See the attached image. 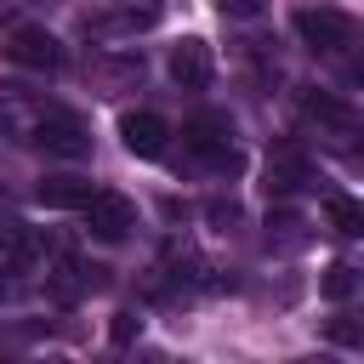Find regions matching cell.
<instances>
[{
  "label": "cell",
  "instance_id": "1",
  "mask_svg": "<svg viewBox=\"0 0 364 364\" xmlns=\"http://www.w3.org/2000/svg\"><path fill=\"white\" fill-rule=\"evenodd\" d=\"M6 57H11L17 68H34V74H57V68H63V46H57V34L40 28V23H17V28L6 34Z\"/></svg>",
  "mask_w": 364,
  "mask_h": 364
},
{
  "label": "cell",
  "instance_id": "2",
  "mask_svg": "<svg viewBox=\"0 0 364 364\" xmlns=\"http://www.w3.org/2000/svg\"><path fill=\"white\" fill-rule=\"evenodd\" d=\"M296 34L307 51H341L353 40V17L347 11H330V6H301L296 11Z\"/></svg>",
  "mask_w": 364,
  "mask_h": 364
},
{
  "label": "cell",
  "instance_id": "3",
  "mask_svg": "<svg viewBox=\"0 0 364 364\" xmlns=\"http://www.w3.org/2000/svg\"><path fill=\"white\" fill-rule=\"evenodd\" d=\"M131 228H136V205H131L125 193H91V199H85V233H91V239L119 245Z\"/></svg>",
  "mask_w": 364,
  "mask_h": 364
},
{
  "label": "cell",
  "instance_id": "4",
  "mask_svg": "<svg viewBox=\"0 0 364 364\" xmlns=\"http://www.w3.org/2000/svg\"><path fill=\"white\" fill-rule=\"evenodd\" d=\"M28 142L46 148V154H57V159H85V154H91V131H85L74 114H46Z\"/></svg>",
  "mask_w": 364,
  "mask_h": 364
},
{
  "label": "cell",
  "instance_id": "5",
  "mask_svg": "<svg viewBox=\"0 0 364 364\" xmlns=\"http://www.w3.org/2000/svg\"><path fill=\"white\" fill-rule=\"evenodd\" d=\"M307 182H313V159H307L301 148H279V154H267V171H262L267 199H284V193H296V188H307Z\"/></svg>",
  "mask_w": 364,
  "mask_h": 364
},
{
  "label": "cell",
  "instance_id": "6",
  "mask_svg": "<svg viewBox=\"0 0 364 364\" xmlns=\"http://www.w3.org/2000/svg\"><path fill=\"white\" fill-rule=\"evenodd\" d=\"M210 74H216V63H210V46L205 40H176L171 46V80L182 91H205Z\"/></svg>",
  "mask_w": 364,
  "mask_h": 364
},
{
  "label": "cell",
  "instance_id": "7",
  "mask_svg": "<svg viewBox=\"0 0 364 364\" xmlns=\"http://www.w3.org/2000/svg\"><path fill=\"white\" fill-rule=\"evenodd\" d=\"M119 142H125L136 159H159L165 142H171V125H165L159 114L142 108V114H125V119H119Z\"/></svg>",
  "mask_w": 364,
  "mask_h": 364
},
{
  "label": "cell",
  "instance_id": "8",
  "mask_svg": "<svg viewBox=\"0 0 364 364\" xmlns=\"http://www.w3.org/2000/svg\"><path fill=\"white\" fill-rule=\"evenodd\" d=\"M91 74H97L102 97H114V91H125V85H136V80H142V51H114V57H97V63H91Z\"/></svg>",
  "mask_w": 364,
  "mask_h": 364
},
{
  "label": "cell",
  "instance_id": "9",
  "mask_svg": "<svg viewBox=\"0 0 364 364\" xmlns=\"http://www.w3.org/2000/svg\"><path fill=\"white\" fill-rule=\"evenodd\" d=\"M301 114H307V119H318V125H324V131H336V136H358V114H353L347 102L324 97V91H307V97H301Z\"/></svg>",
  "mask_w": 364,
  "mask_h": 364
},
{
  "label": "cell",
  "instance_id": "10",
  "mask_svg": "<svg viewBox=\"0 0 364 364\" xmlns=\"http://www.w3.org/2000/svg\"><path fill=\"white\" fill-rule=\"evenodd\" d=\"M228 136H233V125H228L222 114H199V119H188V131H182V142H188V148H193L205 165H210V159L228 148Z\"/></svg>",
  "mask_w": 364,
  "mask_h": 364
},
{
  "label": "cell",
  "instance_id": "11",
  "mask_svg": "<svg viewBox=\"0 0 364 364\" xmlns=\"http://www.w3.org/2000/svg\"><path fill=\"white\" fill-rule=\"evenodd\" d=\"M91 193H97V188H91L85 176H46V182L34 188V199H40L46 210H85Z\"/></svg>",
  "mask_w": 364,
  "mask_h": 364
},
{
  "label": "cell",
  "instance_id": "12",
  "mask_svg": "<svg viewBox=\"0 0 364 364\" xmlns=\"http://www.w3.org/2000/svg\"><path fill=\"white\" fill-rule=\"evenodd\" d=\"M324 222H330L341 239H364V199H353V193H330V199H324Z\"/></svg>",
  "mask_w": 364,
  "mask_h": 364
},
{
  "label": "cell",
  "instance_id": "13",
  "mask_svg": "<svg viewBox=\"0 0 364 364\" xmlns=\"http://www.w3.org/2000/svg\"><path fill=\"white\" fill-rule=\"evenodd\" d=\"M0 256H6V267H17V273H23V267L40 256V239H34L23 222H11V228L0 233Z\"/></svg>",
  "mask_w": 364,
  "mask_h": 364
},
{
  "label": "cell",
  "instance_id": "14",
  "mask_svg": "<svg viewBox=\"0 0 364 364\" xmlns=\"http://www.w3.org/2000/svg\"><path fill=\"white\" fill-rule=\"evenodd\" d=\"M154 23H159V0H131L114 17H102L97 28H154Z\"/></svg>",
  "mask_w": 364,
  "mask_h": 364
},
{
  "label": "cell",
  "instance_id": "15",
  "mask_svg": "<svg viewBox=\"0 0 364 364\" xmlns=\"http://www.w3.org/2000/svg\"><path fill=\"white\" fill-rule=\"evenodd\" d=\"M301 228H307V222H301L296 210H273V216H267V245H284V250H290V245L307 239Z\"/></svg>",
  "mask_w": 364,
  "mask_h": 364
},
{
  "label": "cell",
  "instance_id": "16",
  "mask_svg": "<svg viewBox=\"0 0 364 364\" xmlns=\"http://www.w3.org/2000/svg\"><path fill=\"white\" fill-rule=\"evenodd\" d=\"M318 290H324L330 301H347V296L358 290V273H353L347 262H330V267H324V279H318Z\"/></svg>",
  "mask_w": 364,
  "mask_h": 364
},
{
  "label": "cell",
  "instance_id": "17",
  "mask_svg": "<svg viewBox=\"0 0 364 364\" xmlns=\"http://www.w3.org/2000/svg\"><path fill=\"white\" fill-rule=\"evenodd\" d=\"M324 336H330L336 347H364V318H353V313H336V318H324Z\"/></svg>",
  "mask_w": 364,
  "mask_h": 364
},
{
  "label": "cell",
  "instance_id": "18",
  "mask_svg": "<svg viewBox=\"0 0 364 364\" xmlns=\"http://www.w3.org/2000/svg\"><path fill=\"white\" fill-rule=\"evenodd\" d=\"M205 222L222 228V233H233V228L245 222V210H239V199H210V205H205Z\"/></svg>",
  "mask_w": 364,
  "mask_h": 364
},
{
  "label": "cell",
  "instance_id": "19",
  "mask_svg": "<svg viewBox=\"0 0 364 364\" xmlns=\"http://www.w3.org/2000/svg\"><path fill=\"white\" fill-rule=\"evenodd\" d=\"M136 336H142V318H136V313H114V324H108V341H114V347H131Z\"/></svg>",
  "mask_w": 364,
  "mask_h": 364
},
{
  "label": "cell",
  "instance_id": "20",
  "mask_svg": "<svg viewBox=\"0 0 364 364\" xmlns=\"http://www.w3.org/2000/svg\"><path fill=\"white\" fill-rule=\"evenodd\" d=\"M222 6V17H239V23H250V17H262V6L267 0H216Z\"/></svg>",
  "mask_w": 364,
  "mask_h": 364
},
{
  "label": "cell",
  "instance_id": "21",
  "mask_svg": "<svg viewBox=\"0 0 364 364\" xmlns=\"http://www.w3.org/2000/svg\"><path fill=\"white\" fill-rule=\"evenodd\" d=\"M11 11H17V0H0V34H11Z\"/></svg>",
  "mask_w": 364,
  "mask_h": 364
}]
</instances>
